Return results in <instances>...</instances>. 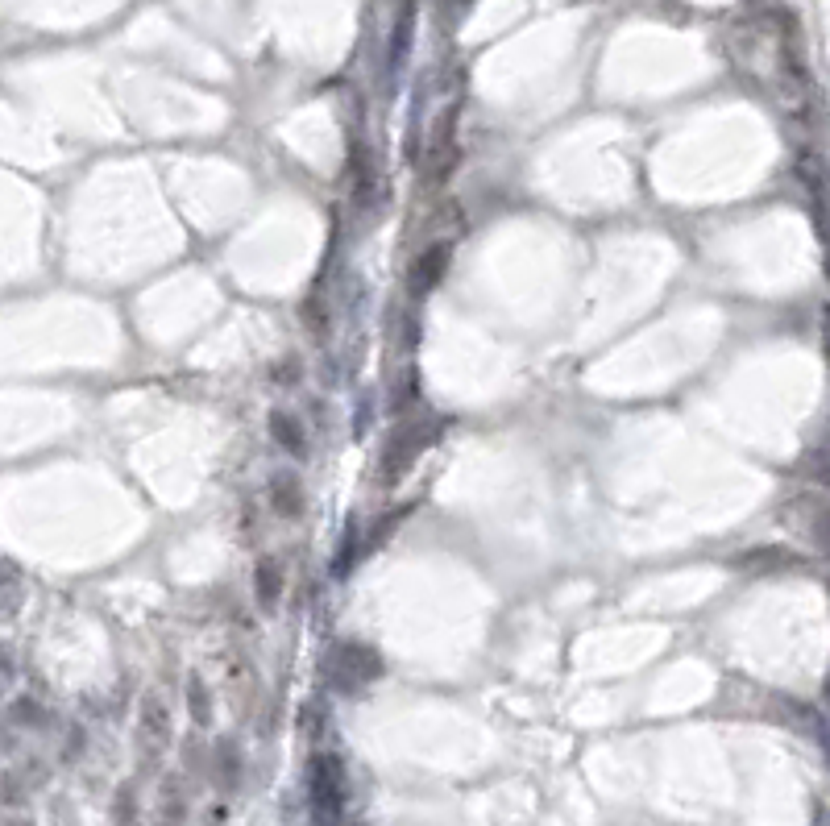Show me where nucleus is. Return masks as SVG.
Segmentation results:
<instances>
[{
	"mask_svg": "<svg viewBox=\"0 0 830 826\" xmlns=\"http://www.w3.org/2000/svg\"><path fill=\"white\" fill-rule=\"evenodd\" d=\"M303 486L295 474H279V478H270V507L279 511L283 519H299L303 515Z\"/></svg>",
	"mask_w": 830,
	"mask_h": 826,
	"instance_id": "obj_1",
	"label": "nucleus"
},
{
	"mask_svg": "<svg viewBox=\"0 0 830 826\" xmlns=\"http://www.w3.org/2000/svg\"><path fill=\"white\" fill-rule=\"evenodd\" d=\"M445 266H449V245H432V250H424V258L415 262V287L428 291L440 274H445Z\"/></svg>",
	"mask_w": 830,
	"mask_h": 826,
	"instance_id": "obj_3",
	"label": "nucleus"
},
{
	"mask_svg": "<svg viewBox=\"0 0 830 826\" xmlns=\"http://www.w3.org/2000/svg\"><path fill=\"white\" fill-rule=\"evenodd\" d=\"M270 436L279 440V449H287V453H295V457H303V424L291 416V411H270Z\"/></svg>",
	"mask_w": 830,
	"mask_h": 826,
	"instance_id": "obj_2",
	"label": "nucleus"
},
{
	"mask_svg": "<svg viewBox=\"0 0 830 826\" xmlns=\"http://www.w3.org/2000/svg\"><path fill=\"white\" fill-rule=\"evenodd\" d=\"M187 702L196 706V723H208V719H212V694H208L204 677H191V681H187Z\"/></svg>",
	"mask_w": 830,
	"mask_h": 826,
	"instance_id": "obj_5",
	"label": "nucleus"
},
{
	"mask_svg": "<svg viewBox=\"0 0 830 826\" xmlns=\"http://www.w3.org/2000/svg\"><path fill=\"white\" fill-rule=\"evenodd\" d=\"M254 594H258V602H262L266 611L274 607V602H279V594H283V573H279V565H274V561H262V565H258Z\"/></svg>",
	"mask_w": 830,
	"mask_h": 826,
	"instance_id": "obj_4",
	"label": "nucleus"
}]
</instances>
